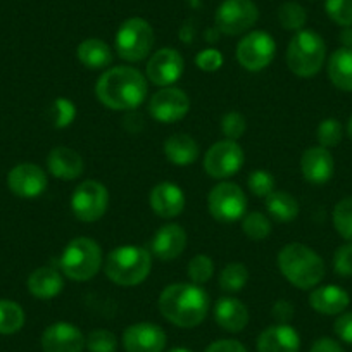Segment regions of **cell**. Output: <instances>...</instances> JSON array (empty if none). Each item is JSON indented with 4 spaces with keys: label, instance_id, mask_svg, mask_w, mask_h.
<instances>
[{
    "label": "cell",
    "instance_id": "6da1fadb",
    "mask_svg": "<svg viewBox=\"0 0 352 352\" xmlns=\"http://www.w3.org/2000/svg\"><path fill=\"white\" fill-rule=\"evenodd\" d=\"M147 78L130 66H116L97 80V99L113 111H135L147 99Z\"/></svg>",
    "mask_w": 352,
    "mask_h": 352
},
{
    "label": "cell",
    "instance_id": "7a4b0ae2",
    "mask_svg": "<svg viewBox=\"0 0 352 352\" xmlns=\"http://www.w3.org/2000/svg\"><path fill=\"white\" fill-rule=\"evenodd\" d=\"M159 311L176 327H199L208 316L209 296L195 283H173L159 296Z\"/></svg>",
    "mask_w": 352,
    "mask_h": 352
},
{
    "label": "cell",
    "instance_id": "3957f363",
    "mask_svg": "<svg viewBox=\"0 0 352 352\" xmlns=\"http://www.w3.org/2000/svg\"><path fill=\"white\" fill-rule=\"evenodd\" d=\"M278 268L282 275L300 290L320 285L324 278V263L318 252L304 243H289L278 254Z\"/></svg>",
    "mask_w": 352,
    "mask_h": 352
},
{
    "label": "cell",
    "instance_id": "277c9868",
    "mask_svg": "<svg viewBox=\"0 0 352 352\" xmlns=\"http://www.w3.org/2000/svg\"><path fill=\"white\" fill-rule=\"evenodd\" d=\"M152 270V256L147 249L123 245L111 250L104 261V273L113 283L121 287L140 285Z\"/></svg>",
    "mask_w": 352,
    "mask_h": 352
},
{
    "label": "cell",
    "instance_id": "5b68a950",
    "mask_svg": "<svg viewBox=\"0 0 352 352\" xmlns=\"http://www.w3.org/2000/svg\"><path fill=\"white\" fill-rule=\"evenodd\" d=\"M104 263L102 249L96 240L78 236L64 247L59 257L60 270L74 282H87L99 273Z\"/></svg>",
    "mask_w": 352,
    "mask_h": 352
},
{
    "label": "cell",
    "instance_id": "8992f818",
    "mask_svg": "<svg viewBox=\"0 0 352 352\" xmlns=\"http://www.w3.org/2000/svg\"><path fill=\"white\" fill-rule=\"evenodd\" d=\"M327 59L324 40L313 30H300L290 40L287 49V64L300 78H311L323 67Z\"/></svg>",
    "mask_w": 352,
    "mask_h": 352
},
{
    "label": "cell",
    "instance_id": "52a82bcc",
    "mask_svg": "<svg viewBox=\"0 0 352 352\" xmlns=\"http://www.w3.org/2000/svg\"><path fill=\"white\" fill-rule=\"evenodd\" d=\"M154 30L145 19L130 18L118 28L116 52L128 63H140L154 47Z\"/></svg>",
    "mask_w": 352,
    "mask_h": 352
},
{
    "label": "cell",
    "instance_id": "ba28073f",
    "mask_svg": "<svg viewBox=\"0 0 352 352\" xmlns=\"http://www.w3.org/2000/svg\"><path fill=\"white\" fill-rule=\"evenodd\" d=\"M109 208V192L100 182L87 180L76 187L71 197V209L80 221H99Z\"/></svg>",
    "mask_w": 352,
    "mask_h": 352
},
{
    "label": "cell",
    "instance_id": "9c48e42d",
    "mask_svg": "<svg viewBox=\"0 0 352 352\" xmlns=\"http://www.w3.org/2000/svg\"><path fill=\"white\" fill-rule=\"evenodd\" d=\"M208 206L212 218L223 223H233L245 216L247 197L236 184L221 182L212 187L208 197Z\"/></svg>",
    "mask_w": 352,
    "mask_h": 352
},
{
    "label": "cell",
    "instance_id": "30bf717a",
    "mask_svg": "<svg viewBox=\"0 0 352 352\" xmlns=\"http://www.w3.org/2000/svg\"><path fill=\"white\" fill-rule=\"evenodd\" d=\"M259 9L252 0H225L214 16L216 28L225 35H242L256 25Z\"/></svg>",
    "mask_w": 352,
    "mask_h": 352
},
{
    "label": "cell",
    "instance_id": "8fae6325",
    "mask_svg": "<svg viewBox=\"0 0 352 352\" xmlns=\"http://www.w3.org/2000/svg\"><path fill=\"white\" fill-rule=\"evenodd\" d=\"M276 43L266 32H250L236 45V60L247 71H261L275 59Z\"/></svg>",
    "mask_w": 352,
    "mask_h": 352
},
{
    "label": "cell",
    "instance_id": "7c38bea8",
    "mask_svg": "<svg viewBox=\"0 0 352 352\" xmlns=\"http://www.w3.org/2000/svg\"><path fill=\"white\" fill-rule=\"evenodd\" d=\"M243 164V151L235 140H219L208 148L204 155V169L211 178L225 180L235 175Z\"/></svg>",
    "mask_w": 352,
    "mask_h": 352
},
{
    "label": "cell",
    "instance_id": "4fadbf2b",
    "mask_svg": "<svg viewBox=\"0 0 352 352\" xmlns=\"http://www.w3.org/2000/svg\"><path fill=\"white\" fill-rule=\"evenodd\" d=\"M190 111V99L182 88L164 87L148 100V113L159 123H176Z\"/></svg>",
    "mask_w": 352,
    "mask_h": 352
},
{
    "label": "cell",
    "instance_id": "5bb4252c",
    "mask_svg": "<svg viewBox=\"0 0 352 352\" xmlns=\"http://www.w3.org/2000/svg\"><path fill=\"white\" fill-rule=\"evenodd\" d=\"M185 69V60L182 54L175 49L157 50L148 59L145 67V78L157 87H171L180 80Z\"/></svg>",
    "mask_w": 352,
    "mask_h": 352
},
{
    "label": "cell",
    "instance_id": "9a60e30c",
    "mask_svg": "<svg viewBox=\"0 0 352 352\" xmlns=\"http://www.w3.org/2000/svg\"><path fill=\"white\" fill-rule=\"evenodd\" d=\"M47 173L33 162H21L8 175V187L14 195L23 199H35L47 188Z\"/></svg>",
    "mask_w": 352,
    "mask_h": 352
},
{
    "label": "cell",
    "instance_id": "2e32d148",
    "mask_svg": "<svg viewBox=\"0 0 352 352\" xmlns=\"http://www.w3.org/2000/svg\"><path fill=\"white\" fill-rule=\"evenodd\" d=\"M123 347L126 352H162L166 333L155 323H135L124 330Z\"/></svg>",
    "mask_w": 352,
    "mask_h": 352
},
{
    "label": "cell",
    "instance_id": "e0dca14e",
    "mask_svg": "<svg viewBox=\"0 0 352 352\" xmlns=\"http://www.w3.org/2000/svg\"><path fill=\"white\" fill-rule=\"evenodd\" d=\"M85 335L74 324L59 321L45 328L42 335L43 352H81L85 349Z\"/></svg>",
    "mask_w": 352,
    "mask_h": 352
},
{
    "label": "cell",
    "instance_id": "ac0fdd59",
    "mask_svg": "<svg viewBox=\"0 0 352 352\" xmlns=\"http://www.w3.org/2000/svg\"><path fill=\"white\" fill-rule=\"evenodd\" d=\"M333 155L328 148L321 147V145L309 147L307 151H304L302 157H300V171L309 184H327L333 176Z\"/></svg>",
    "mask_w": 352,
    "mask_h": 352
},
{
    "label": "cell",
    "instance_id": "d6986e66",
    "mask_svg": "<svg viewBox=\"0 0 352 352\" xmlns=\"http://www.w3.org/2000/svg\"><path fill=\"white\" fill-rule=\"evenodd\" d=\"M152 211L164 219H171L180 216L185 209V194L182 188L169 182L155 185L148 195Z\"/></svg>",
    "mask_w": 352,
    "mask_h": 352
},
{
    "label": "cell",
    "instance_id": "ffe728a7",
    "mask_svg": "<svg viewBox=\"0 0 352 352\" xmlns=\"http://www.w3.org/2000/svg\"><path fill=\"white\" fill-rule=\"evenodd\" d=\"M257 352H299L300 337L289 323L268 327L257 337Z\"/></svg>",
    "mask_w": 352,
    "mask_h": 352
},
{
    "label": "cell",
    "instance_id": "44dd1931",
    "mask_svg": "<svg viewBox=\"0 0 352 352\" xmlns=\"http://www.w3.org/2000/svg\"><path fill=\"white\" fill-rule=\"evenodd\" d=\"M152 252L161 261H173L187 247V232L176 223L161 226L152 239Z\"/></svg>",
    "mask_w": 352,
    "mask_h": 352
},
{
    "label": "cell",
    "instance_id": "7402d4cb",
    "mask_svg": "<svg viewBox=\"0 0 352 352\" xmlns=\"http://www.w3.org/2000/svg\"><path fill=\"white\" fill-rule=\"evenodd\" d=\"M47 168L57 180H76L78 176L83 175L85 162L83 157L76 151L69 147H56L47 155Z\"/></svg>",
    "mask_w": 352,
    "mask_h": 352
},
{
    "label": "cell",
    "instance_id": "603a6c76",
    "mask_svg": "<svg viewBox=\"0 0 352 352\" xmlns=\"http://www.w3.org/2000/svg\"><path fill=\"white\" fill-rule=\"evenodd\" d=\"M351 304V297L338 285H321L309 294V306L324 316L342 314Z\"/></svg>",
    "mask_w": 352,
    "mask_h": 352
},
{
    "label": "cell",
    "instance_id": "cb8c5ba5",
    "mask_svg": "<svg viewBox=\"0 0 352 352\" xmlns=\"http://www.w3.org/2000/svg\"><path fill=\"white\" fill-rule=\"evenodd\" d=\"M214 321L223 330L239 333L249 323V309L235 297H223L214 306Z\"/></svg>",
    "mask_w": 352,
    "mask_h": 352
},
{
    "label": "cell",
    "instance_id": "d4e9b609",
    "mask_svg": "<svg viewBox=\"0 0 352 352\" xmlns=\"http://www.w3.org/2000/svg\"><path fill=\"white\" fill-rule=\"evenodd\" d=\"M63 287V276L50 266H42L28 276V290L36 299H52V297L59 296Z\"/></svg>",
    "mask_w": 352,
    "mask_h": 352
},
{
    "label": "cell",
    "instance_id": "484cf974",
    "mask_svg": "<svg viewBox=\"0 0 352 352\" xmlns=\"http://www.w3.org/2000/svg\"><path fill=\"white\" fill-rule=\"evenodd\" d=\"M164 154L175 166H190L199 157V144L185 133L171 135L164 142Z\"/></svg>",
    "mask_w": 352,
    "mask_h": 352
},
{
    "label": "cell",
    "instance_id": "4316f807",
    "mask_svg": "<svg viewBox=\"0 0 352 352\" xmlns=\"http://www.w3.org/2000/svg\"><path fill=\"white\" fill-rule=\"evenodd\" d=\"M76 57L88 69H104L113 63L109 45L100 38H87L78 45Z\"/></svg>",
    "mask_w": 352,
    "mask_h": 352
},
{
    "label": "cell",
    "instance_id": "83f0119b",
    "mask_svg": "<svg viewBox=\"0 0 352 352\" xmlns=\"http://www.w3.org/2000/svg\"><path fill=\"white\" fill-rule=\"evenodd\" d=\"M328 78L342 92H352V50H335L328 59Z\"/></svg>",
    "mask_w": 352,
    "mask_h": 352
},
{
    "label": "cell",
    "instance_id": "f1b7e54d",
    "mask_svg": "<svg viewBox=\"0 0 352 352\" xmlns=\"http://www.w3.org/2000/svg\"><path fill=\"white\" fill-rule=\"evenodd\" d=\"M266 209L275 221L290 223L299 214V202L289 192H272L266 197Z\"/></svg>",
    "mask_w": 352,
    "mask_h": 352
},
{
    "label": "cell",
    "instance_id": "f546056e",
    "mask_svg": "<svg viewBox=\"0 0 352 352\" xmlns=\"http://www.w3.org/2000/svg\"><path fill=\"white\" fill-rule=\"evenodd\" d=\"M23 324H25V311H23V307L14 300H0V335L18 333Z\"/></svg>",
    "mask_w": 352,
    "mask_h": 352
},
{
    "label": "cell",
    "instance_id": "4dcf8cb0",
    "mask_svg": "<svg viewBox=\"0 0 352 352\" xmlns=\"http://www.w3.org/2000/svg\"><path fill=\"white\" fill-rule=\"evenodd\" d=\"M278 21L283 30H289V32H300L307 21V12L302 6L294 2V0L283 2L278 9Z\"/></svg>",
    "mask_w": 352,
    "mask_h": 352
},
{
    "label": "cell",
    "instance_id": "1f68e13d",
    "mask_svg": "<svg viewBox=\"0 0 352 352\" xmlns=\"http://www.w3.org/2000/svg\"><path fill=\"white\" fill-rule=\"evenodd\" d=\"M249 280V272L242 263L228 264L219 275V287L225 292H240Z\"/></svg>",
    "mask_w": 352,
    "mask_h": 352
},
{
    "label": "cell",
    "instance_id": "d6a6232c",
    "mask_svg": "<svg viewBox=\"0 0 352 352\" xmlns=\"http://www.w3.org/2000/svg\"><path fill=\"white\" fill-rule=\"evenodd\" d=\"M242 230L250 240H264L272 233V221L263 212H249L242 218Z\"/></svg>",
    "mask_w": 352,
    "mask_h": 352
},
{
    "label": "cell",
    "instance_id": "836d02e7",
    "mask_svg": "<svg viewBox=\"0 0 352 352\" xmlns=\"http://www.w3.org/2000/svg\"><path fill=\"white\" fill-rule=\"evenodd\" d=\"M333 226L342 239L352 242V195L345 197L335 206Z\"/></svg>",
    "mask_w": 352,
    "mask_h": 352
},
{
    "label": "cell",
    "instance_id": "e575fe53",
    "mask_svg": "<svg viewBox=\"0 0 352 352\" xmlns=\"http://www.w3.org/2000/svg\"><path fill=\"white\" fill-rule=\"evenodd\" d=\"M188 278L192 280V283L195 285H202V283L209 282L212 278V273H214V263L209 256L206 254H197L190 259L188 263Z\"/></svg>",
    "mask_w": 352,
    "mask_h": 352
},
{
    "label": "cell",
    "instance_id": "d590c367",
    "mask_svg": "<svg viewBox=\"0 0 352 352\" xmlns=\"http://www.w3.org/2000/svg\"><path fill=\"white\" fill-rule=\"evenodd\" d=\"M316 137L321 147H337L342 142V137H344V130H342L340 121L335 120V118H327V120H323L320 123V126H318Z\"/></svg>",
    "mask_w": 352,
    "mask_h": 352
},
{
    "label": "cell",
    "instance_id": "8d00e7d4",
    "mask_svg": "<svg viewBox=\"0 0 352 352\" xmlns=\"http://www.w3.org/2000/svg\"><path fill=\"white\" fill-rule=\"evenodd\" d=\"M88 352H116L118 337L109 330H94L85 340Z\"/></svg>",
    "mask_w": 352,
    "mask_h": 352
},
{
    "label": "cell",
    "instance_id": "74e56055",
    "mask_svg": "<svg viewBox=\"0 0 352 352\" xmlns=\"http://www.w3.org/2000/svg\"><path fill=\"white\" fill-rule=\"evenodd\" d=\"M324 11L335 25L352 26V0H324Z\"/></svg>",
    "mask_w": 352,
    "mask_h": 352
},
{
    "label": "cell",
    "instance_id": "f35d334b",
    "mask_svg": "<svg viewBox=\"0 0 352 352\" xmlns=\"http://www.w3.org/2000/svg\"><path fill=\"white\" fill-rule=\"evenodd\" d=\"M247 185L256 197L266 199L272 192H275V178H273L272 173L264 171V169H256V171L250 173Z\"/></svg>",
    "mask_w": 352,
    "mask_h": 352
},
{
    "label": "cell",
    "instance_id": "ab89813d",
    "mask_svg": "<svg viewBox=\"0 0 352 352\" xmlns=\"http://www.w3.org/2000/svg\"><path fill=\"white\" fill-rule=\"evenodd\" d=\"M76 118V107L71 102L69 99H64V97H59V99L54 100L52 106V124L56 128H66L69 126L71 123Z\"/></svg>",
    "mask_w": 352,
    "mask_h": 352
},
{
    "label": "cell",
    "instance_id": "60d3db41",
    "mask_svg": "<svg viewBox=\"0 0 352 352\" xmlns=\"http://www.w3.org/2000/svg\"><path fill=\"white\" fill-rule=\"evenodd\" d=\"M247 130L245 118L240 113H228L221 120V131L228 140H239Z\"/></svg>",
    "mask_w": 352,
    "mask_h": 352
},
{
    "label": "cell",
    "instance_id": "b9f144b4",
    "mask_svg": "<svg viewBox=\"0 0 352 352\" xmlns=\"http://www.w3.org/2000/svg\"><path fill=\"white\" fill-rule=\"evenodd\" d=\"M333 270L338 276H352V242L338 247L333 256Z\"/></svg>",
    "mask_w": 352,
    "mask_h": 352
},
{
    "label": "cell",
    "instance_id": "7bdbcfd3",
    "mask_svg": "<svg viewBox=\"0 0 352 352\" xmlns=\"http://www.w3.org/2000/svg\"><path fill=\"white\" fill-rule=\"evenodd\" d=\"M223 54L216 49H206L202 52L197 54L195 57V64L201 71H208V73H212V71H218L219 67L223 66Z\"/></svg>",
    "mask_w": 352,
    "mask_h": 352
},
{
    "label": "cell",
    "instance_id": "ee69618b",
    "mask_svg": "<svg viewBox=\"0 0 352 352\" xmlns=\"http://www.w3.org/2000/svg\"><path fill=\"white\" fill-rule=\"evenodd\" d=\"M333 330L340 340L352 345V313H342L340 316L335 320Z\"/></svg>",
    "mask_w": 352,
    "mask_h": 352
},
{
    "label": "cell",
    "instance_id": "f6af8a7d",
    "mask_svg": "<svg viewBox=\"0 0 352 352\" xmlns=\"http://www.w3.org/2000/svg\"><path fill=\"white\" fill-rule=\"evenodd\" d=\"M206 352H247V349L239 340L225 338V340H216L206 349Z\"/></svg>",
    "mask_w": 352,
    "mask_h": 352
},
{
    "label": "cell",
    "instance_id": "bcb514c9",
    "mask_svg": "<svg viewBox=\"0 0 352 352\" xmlns=\"http://www.w3.org/2000/svg\"><path fill=\"white\" fill-rule=\"evenodd\" d=\"M272 313H273V316L276 318V321H278V323H289V321L294 318V306H292V302H289V300L280 299L278 302H276L275 306H273Z\"/></svg>",
    "mask_w": 352,
    "mask_h": 352
},
{
    "label": "cell",
    "instance_id": "7dc6e473",
    "mask_svg": "<svg viewBox=\"0 0 352 352\" xmlns=\"http://www.w3.org/2000/svg\"><path fill=\"white\" fill-rule=\"evenodd\" d=\"M309 352H345V351L342 349V345L338 344V342L333 340V338L323 337V338H318V340L314 342Z\"/></svg>",
    "mask_w": 352,
    "mask_h": 352
},
{
    "label": "cell",
    "instance_id": "c3c4849f",
    "mask_svg": "<svg viewBox=\"0 0 352 352\" xmlns=\"http://www.w3.org/2000/svg\"><path fill=\"white\" fill-rule=\"evenodd\" d=\"M340 43L344 49L352 50V26H347V28L342 30L340 33Z\"/></svg>",
    "mask_w": 352,
    "mask_h": 352
},
{
    "label": "cell",
    "instance_id": "681fc988",
    "mask_svg": "<svg viewBox=\"0 0 352 352\" xmlns=\"http://www.w3.org/2000/svg\"><path fill=\"white\" fill-rule=\"evenodd\" d=\"M347 135H349V138H351V140H352V116L349 118V123H347Z\"/></svg>",
    "mask_w": 352,
    "mask_h": 352
},
{
    "label": "cell",
    "instance_id": "f907efd6",
    "mask_svg": "<svg viewBox=\"0 0 352 352\" xmlns=\"http://www.w3.org/2000/svg\"><path fill=\"white\" fill-rule=\"evenodd\" d=\"M168 352H192V351H188V349H185V347H175Z\"/></svg>",
    "mask_w": 352,
    "mask_h": 352
}]
</instances>
